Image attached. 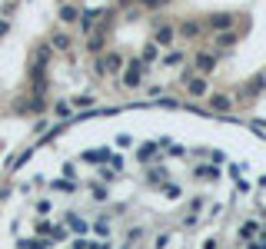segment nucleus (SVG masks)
Here are the masks:
<instances>
[{"instance_id": "f257e3e1", "label": "nucleus", "mask_w": 266, "mask_h": 249, "mask_svg": "<svg viewBox=\"0 0 266 249\" xmlns=\"http://www.w3.org/2000/svg\"><path fill=\"white\" fill-rule=\"evenodd\" d=\"M120 67H123V56L120 53H97V63H93L97 76H110V73H117Z\"/></svg>"}, {"instance_id": "f03ea898", "label": "nucleus", "mask_w": 266, "mask_h": 249, "mask_svg": "<svg viewBox=\"0 0 266 249\" xmlns=\"http://www.w3.org/2000/svg\"><path fill=\"white\" fill-rule=\"evenodd\" d=\"M143 73H150V63H143V60H130L127 73H123V87H127V90H137L140 80H143Z\"/></svg>"}, {"instance_id": "7ed1b4c3", "label": "nucleus", "mask_w": 266, "mask_h": 249, "mask_svg": "<svg viewBox=\"0 0 266 249\" xmlns=\"http://www.w3.org/2000/svg\"><path fill=\"white\" fill-rule=\"evenodd\" d=\"M137 160L143 163V166H153V163L160 160V143H153V140L150 143H140L137 146Z\"/></svg>"}, {"instance_id": "20e7f679", "label": "nucleus", "mask_w": 266, "mask_h": 249, "mask_svg": "<svg viewBox=\"0 0 266 249\" xmlns=\"http://www.w3.org/2000/svg\"><path fill=\"white\" fill-rule=\"evenodd\" d=\"M206 106L213 113H233V100L226 93H206Z\"/></svg>"}, {"instance_id": "39448f33", "label": "nucleus", "mask_w": 266, "mask_h": 249, "mask_svg": "<svg viewBox=\"0 0 266 249\" xmlns=\"http://www.w3.org/2000/svg\"><path fill=\"white\" fill-rule=\"evenodd\" d=\"M203 33V24L200 20H183V24H177V37L180 40H197Z\"/></svg>"}, {"instance_id": "423d86ee", "label": "nucleus", "mask_w": 266, "mask_h": 249, "mask_svg": "<svg viewBox=\"0 0 266 249\" xmlns=\"http://www.w3.org/2000/svg\"><path fill=\"white\" fill-rule=\"evenodd\" d=\"M87 50H90V53H103V50H107V30H103V27H100V30H93V33H87Z\"/></svg>"}, {"instance_id": "0eeeda50", "label": "nucleus", "mask_w": 266, "mask_h": 249, "mask_svg": "<svg viewBox=\"0 0 266 249\" xmlns=\"http://www.w3.org/2000/svg\"><path fill=\"white\" fill-rule=\"evenodd\" d=\"M213 67H216V53H197L193 56V70H197V73H213Z\"/></svg>"}, {"instance_id": "6e6552de", "label": "nucleus", "mask_w": 266, "mask_h": 249, "mask_svg": "<svg viewBox=\"0 0 266 249\" xmlns=\"http://www.w3.org/2000/svg\"><path fill=\"white\" fill-rule=\"evenodd\" d=\"M186 93H190V97H197V100H200V97H206V93H210L206 76H203V73H200V76H190V80H186Z\"/></svg>"}, {"instance_id": "1a4fd4ad", "label": "nucleus", "mask_w": 266, "mask_h": 249, "mask_svg": "<svg viewBox=\"0 0 266 249\" xmlns=\"http://www.w3.org/2000/svg\"><path fill=\"white\" fill-rule=\"evenodd\" d=\"M83 163H90V166H103V163H110V149H83V156H80Z\"/></svg>"}, {"instance_id": "9d476101", "label": "nucleus", "mask_w": 266, "mask_h": 249, "mask_svg": "<svg viewBox=\"0 0 266 249\" xmlns=\"http://www.w3.org/2000/svg\"><path fill=\"white\" fill-rule=\"evenodd\" d=\"M100 17H103V10H80V20H77V24H80L83 33H93V24Z\"/></svg>"}, {"instance_id": "9b49d317", "label": "nucleus", "mask_w": 266, "mask_h": 249, "mask_svg": "<svg viewBox=\"0 0 266 249\" xmlns=\"http://www.w3.org/2000/svg\"><path fill=\"white\" fill-rule=\"evenodd\" d=\"M173 40H177V27H157V33H153V44L157 47H170Z\"/></svg>"}, {"instance_id": "f8f14e48", "label": "nucleus", "mask_w": 266, "mask_h": 249, "mask_svg": "<svg viewBox=\"0 0 266 249\" xmlns=\"http://www.w3.org/2000/svg\"><path fill=\"white\" fill-rule=\"evenodd\" d=\"M57 20H60V24H70V27H73L77 20H80V10H77L73 4H64V7L57 10Z\"/></svg>"}, {"instance_id": "ddd939ff", "label": "nucleus", "mask_w": 266, "mask_h": 249, "mask_svg": "<svg viewBox=\"0 0 266 249\" xmlns=\"http://www.w3.org/2000/svg\"><path fill=\"white\" fill-rule=\"evenodd\" d=\"M70 44H73V40H70V33H64V30H57V33L50 37V47L57 50V53H67Z\"/></svg>"}, {"instance_id": "4468645a", "label": "nucleus", "mask_w": 266, "mask_h": 249, "mask_svg": "<svg viewBox=\"0 0 266 249\" xmlns=\"http://www.w3.org/2000/svg\"><path fill=\"white\" fill-rule=\"evenodd\" d=\"M67 226H70V233H73V236H87V233H90V226L83 223L77 213H70V216H67Z\"/></svg>"}, {"instance_id": "2eb2a0df", "label": "nucleus", "mask_w": 266, "mask_h": 249, "mask_svg": "<svg viewBox=\"0 0 266 249\" xmlns=\"http://www.w3.org/2000/svg\"><path fill=\"white\" fill-rule=\"evenodd\" d=\"M193 176H197V180H206V183H216V180H220V169H216V166H197Z\"/></svg>"}, {"instance_id": "dca6fc26", "label": "nucleus", "mask_w": 266, "mask_h": 249, "mask_svg": "<svg viewBox=\"0 0 266 249\" xmlns=\"http://www.w3.org/2000/svg\"><path fill=\"white\" fill-rule=\"evenodd\" d=\"M230 24H233L230 13H213V17H210V27H213V30H226Z\"/></svg>"}, {"instance_id": "f3484780", "label": "nucleus", "mask_w": 266, "mask_h": 249, "mask_svg": "<svg viewBox=\"0 0 266 249\" xmlns=\"http://www.w3.org/2000/svg\"><path fill=\"white\" fill-rule=\"evenodd\" d=\"M166 176H170V173H166V169H160V166L146 169V180H150L153 186H163V183H166Z\"/></svg>"}, {"instance_id": "a211bd4d", "label": "nucleus", "mask_w": 266, "mask_h": 249, "mask_svg": "<svg viewBox=\"0 0 266 249\" xmlns=\"http://www.w3.org/2000/svg\"><path fill=\"white\" fill-rule=\"evenodd\" d=\"M260 229H263V226L250 219V223H243V226H240V239H253V236H260Z\"/></svg>"}, {"instance_id": "6ab92c4d", "label": "nucleus", "mask_w": 266, "mask_h": 249, "mask_svg": "<svg viewBox=\"0 0 266 249\" xmlns=\"http://www.w3.org/2000/svg\"><path fill=\"white\" fill-rule=\"evenodd\" d=\"M50 189H57V193H73V189H77V180H67V176H64V180H53Z\"/></svg>"}, {"instance_id": "aec40b11", "label": "nucleus", "mask_w": 266, "mask_h": 249, "mask_svg": "<svg viewBox=\"0 0 266 249\" xmlns=\"http://www.w3.org/2000/svg\"><path fill=\"white\" fill-rule=\"evenodd\" d=\"M233 44H236V33H226V30L216 33V47H220V50H230Z\"/></svg>"}, {"instance_id": "412c9836", "label": "nucleus", "mask_w": 266, "mask_h": 249, "mask_svg": "<svg viewBox=\"0 0 266 249\" xmlns=\"http://www.w3.org/2000/svg\"><path fill=\"white\" fill-rule=\"evenodd\" d=\"M183 60H186L183 50H173V53H166V56H163V67H180Z\"/></svg>"}, {"instance_id": "4be33fe9", "label": "nucleus", "mask_w": 266, "mask_h": 249, "mask_svg": "<svg viewBox=\"0 0 266 249\" xmlns=\"http://www.w3.org/2000/svg\"><path fill=\"white\" fill-rule=\"evenodd\" d=\"M90 229H93V233H97V236H100V239H110V236H113V229H110V223H107V219H100V223H93V226H90Z\"/></svg>"}, {"instance_id": "5701e85b", "label": "nucleus", "mask_w": 266, "mask_h": 249, "mask_svg": "<svg viewBox=\"0 0 266 249\" xmlns=\"http://www.w3.org/2000/svg\"><path fill=\"white\" fill-rule=\"evenodd\" d=\"M113 146H117V149H133V146H137V140H133L130 133H120V137L113 140Z\"/></svg>"}, {"instance_id": "b1692460", "label": "nucleus", "mask_w": 266, "mask_h": 249, "mask_svg": "<svg viewBox=\"0 0 266 249\" xmlns=\"http://www.w3.org/2000/svg\"><path fill=\"white\" fill-rule=\"evenodd\" d=\"M93 103H97L93 97H73V100H70V106H73V110H90Z\"/></svg>"}, {"instance_id": "393cba45", "label": "nucleus", "mask_w": 266, "mask_h": 249, "mask_svg": "<svg viewBox=\"0 0 266 249\" xmlns=\"http://www.w3.org/2000/svg\"><path fill=\"white\" fill-rule=\"evenodd\" d=\"M97 176H100L103 183H117V180H120V176H117V169H113V166H100V169H97Z\"/></svg>"}, {"instance_id": "a878e982", "label": "nucleus", "mask_w": 266, "mask_h": 249, "mask_svg": "<svg viewBox=\"0 0 266 249\" xmlns=\"http://www.w3.org/2000/svg\"><path fill=\"white\" fill-rule=\"evenodd\" d=\"M157 56H160V47L150 40V47H143V63H157Z\"/></svg>"}, {"instance_id": "bb28decb", "label": "nucleus", "mask_w": 266, "mask_h": 249, "mask_svg": "<svg viewBox=\"0 0 266 249\" xmlns=\"http://www.w3.org/2000/svg\"><path fill=\"white\" fill-rule=\"evenodd\" d=\"M90 193H93L97 203H107V199H110V189L107 186H90Z\"/></svg>"}, {"instance_id": "cd10ccee", "label": "nucleus", "mask_w": 266, "mask_h": 249, "mask_svg": "<svg viewBox=\"0 0 266 249\" xmlns=\"http://www.w3.org/2000/svg\"><path fill=\"white\" fill-rule=\"evenodd\" d=\"M47 236H50L53 243H64V239H67V229H64V226H50V233H47Z\"/></svg>"}, {"instance_id": "c85d7f7f", "label": "nucleus", "mask_w": 266, "mask_h": 249, "mask_svg": "<svg viewBox=\"0 0 266 249\" xmlns=\"http://www.w3.org/2000/svg\"><path fill=\"white\" fill-rule=\"evenodd\" d=\"M243 169H246L243 163H230V166H226V176H230V180H240V176H243Z\"/></svg>"}, {"instance_id": "c756f323", "label": "nucleus", "mask_w": 266, "mask_h": 249, "mask_svg": "<svg viewBox=\"0 0 266 249\" xmlns=\"http://www.w3.org/2000/svg\"><path fill=\"white\" fill-rule=\"evenodd\" d=\"M53 110H57V117L64 120V117H70V113H73V106H70V100H60V103L53 106Z\"/></svg>"}, {"instance_id": "7c9ffc66", "label": "nucleus", "mask_w": 266, "mask_h": 249, "mask_svg": "<svg viewBox=\"0 0 266 249\" xmlns=\"http://www.w3.org/2000/svg\"><path fill=\"white\" fill-rule=\"evenodd\" d=\"M33 209H37V216H47V213L53 209V203H50V199H37V206H33Z\"/></svg>"}, {"instance_id": "2f4dec72", "label": "nucleus", "mask_w": 266, "mask_h": 249, "mask_svg": "<svg viewBox=\"0 0 266 249\" xmlns=\"http://www.w3.org/2000/svg\"><path fill=\"white\" fill-rule=\"evenodd\" d=\"M143 236V229H130V236H127V243H123V249H130L133 243H137V239Z\"/></svg>"}, {"instance_id": "473e14b6", "label": "nucleus", "mask_w": 266, "mask_h": 249, "mask_svg": "<svg viewBox=\"0 0 266 249\" xmlns=\"http://www.w3.org/2000/svg\"><path fill=\"white\" fill-rule=\"evenodd\" d=\"M110 166H113V169H123V166H127V163H123V156L110 153Z\"/></svg>"}, {"instance_id": "72a5a7b5", "label": "nucleus", "mask_w": 266, "mask_h": 249, "mask_svg": "<svg viewBox=\"0 0 266 249\" xmlns=\"http://www.w3.org/2000/svg\"><path fill=\"white\" fill-rule=\"evenodd\" d=\"M64 176H67V180H73V176H77V166H73V163H64Z\"/></svg>"}, {"instance_id": "f704fd0d", "label": "nucleus", "mask_w": 266, "mask_h": 249, "mask_svg": "<svg viewBox=\"0 0 266 249\" xmlns=\"http://www.w3.org/2000/svg\"><path fill=\"white\" fill-rule=\"evenodd\" d=\"M50 226H53V223H47V219H44V223H37V233H40V236H47V233H50Z\"/></svg>"}, {"instance_id": "c9c22d12", "label": "nucleus", "mask_w": 266, "mask_h": 249, "mask_svg": "<svg viewBox=\"0 0 266 249\" xmlns=\"http://www.w3.org/2000/svg\"><path fill=\"white\" fill-rule=\"evenodd\" d=\"M166 243H170V236H166V233H163V236H157V249H166Z\"/></svg>"}, {"instance_id": "e433bc0d", "label": "nucleus", "mask_w": 266, "mask_h": 249, "mask_svg": "<svg viewBox=\"0 0 266 249\" xmlns=\"http://www.w3.org/2000/svg\"><path fill=\"white\" fill-rule=\"evenodd\" d=\"M163 4V0H140V7H146V10H150V7H160Z\"/></svg>"}, {"instance_id": "4c0bfd02", "label": "nucleus", "mask_w": 266, "mask_h": 249, "mask_svg": "<svg viewBox=\"0 0 266 249\" xmlns=\"http://www.w3.org/2000/svg\"><path fill=\"white\" fill-rule=\"evenodd\" d=\"M87 249H110V246H107V239H100V243H93V246H87Z\"/></svg>"}, {"instance_id": "58836bf2", "label": "nucleus", "mask_w": 266, "mask_h": 249, "mask_svg": "<svg viewBox=\"0 0 266 249\" xmlns=\"http://www.w3.org/2000/svg\"><path fill=\"white\" fill-rule=\"evenodd\" d=\"M253 126H256V130H263V133H266V120H253Z\"/></svg>"}, {"instance_id": "ea45409f", "label": "nucleus", "mask_w": 266, "mask_h": 249, "mask_svg": "<svg viewBox=\"0 0 266 249\" xmlns=\"http://www.w3.org/2000/svg\"><path fill=\"white\" fill-rule=\"evenodd\" d=\"M203 249H216V239H206V243H203Z\"/></svg>"}, {"instance_id": "a19ab883", "label": "nucleus", "mask_w": 266, "mask_h": 249, "mask_svg": "<svg viewBox=\"0 0 266 249\" xmlns=\"http://www.w3.org/2000/svg\"><path fill=\"white\" fill-rule=\"evenodd\" d=\"M4 33H7V20H0V37H4Z\"/></svg>"}, {"instance_id": "79ce46f5", "label": "nucleus", "mask_w": 266, "mask_h": 249, "mask_svg": "<svg viewBox=\"0 0 266 249\" xmlns=\"http://www.w3.org/2000/svg\"><path fill=\"white\" fill-rule=\"evenodd\" d=\"M67 249H73V246H67Z\"/></svg>"}]
</instances>
